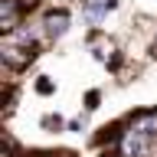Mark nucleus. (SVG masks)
<instances>
[{
  "label": "nucleus",
  "mask_w": 157,
  "mask_h": 157,
  "mask_svg": "<svg viewBox=\"0 0 157 157\" xmlns=\"http://www.w3.org/2000/svg\"><path fill=\"white\" fill-rule=\"evenodd\" d=\"M66 13H52V17H46V33L49 36H62L66 33Z\"/></svg>",
  "instance_id": "nucleus-1"
}]
</instances>
